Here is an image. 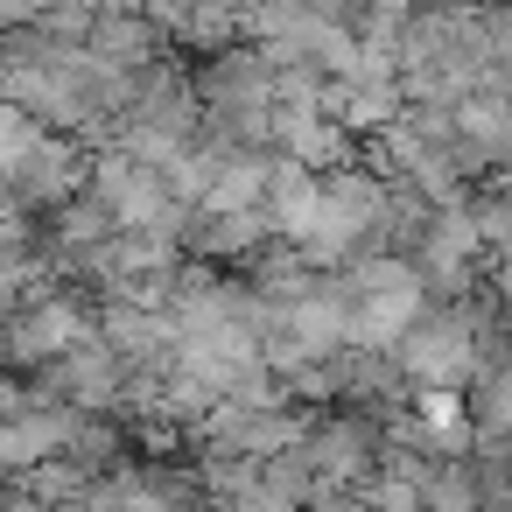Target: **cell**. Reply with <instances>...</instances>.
<instances>
[{
	"label": "cell",
	"instance_id": "7a4b0ae2",
	"mask_svg": "<svg viewBox=\"0 0 512 512\" xmlns=\"http://www.w3.org/2000/svg\"><path fill=\"white\" fill-rule=\"evenodd\" d=\"M400 372L421 379V386H456V379L484 372V358H477V323H470L463 309L414 316V323H407V344H400Z\"/></svg>",
	"mask_w": 512,
	"mask_h": 512
},
{
	"label": "cell",
	"instance_id": "ba28073f",
	"mask_svg": "<svg viewBox=\"0 0 512 512\" xmlns=\"http://www.w3.org/2000/svg\"><path fill=\"white\" fill-rule=\"evenodd\" d=\"M15 407H29V400H22L15 386H0V414H15Z\"/></svg>",
	"mask_w": 512,
	"mask_h": 512
},
{
	"label": "cell",
	"instance_id": "52a82bcc",
	"mask_svg": "<svg viewBox=\"0 0 512 512\" xmlns=\"http://www.w3.org/2000/svg\"><path fill=\"white\" fill-rule=\"evenodd\" d=\"M36 141H43V120H36L22 99H8V106H0V176H15Z\"/></svg>",
	"mask_w": 512,
	"mask_h": 512
},
{
	"label": "cell",
	"instance_id": "3957f363",
	"mask_svg": "<svg viewBox=\"0 0 512 512\" xmlns=\"http://www.w3.org/2000/svg\"><path fill=\"white\" fill-rule=\"evenodd\" d=\"M85 337H99V316H92L78 295H36L29 309L8 316V330H0L8 358H22V365H50V358H64V351L85 344Z\"/></svg>",
	"mask_w": 512,
	"mask_h": 512
},
{
	"label": "cell",
	"instance_id": "6da1fadb",
	"mask_svg": "<svg viewBox=\"0 0 512 512\" xmlns=\"http://www.w3.org/2000/svg\"><path fill=\"white\" fill-rule=\"evenodd\" d=\"M421 295H428V281H421V267H407V260H358L344 281H337V302H344V330H351V344L358 351H379V344H393V337H407V323L421 316Z\"/></svg>",
	"mask_w": 512,
	"mask_h": 512
},
{
	"label": "cell",
	"instance_id": "5b68a950",
	"mask_svg": "<svg viewBox=\"0 0 512 512\" xmlns=\"http://www.w3.org/2000/svg\"><path fill=\"white\" fill-rule=\"evenodd\" d=\"M8 183H15V197H22L29 211H43V204H50V211H64V204H71V190H78V183H92V169H85V155H78L71 141L43 134V141L29 148V162H22Z\"/></svg>",
	"mask_w": 512,
	"mask_h": 512
},
{
	"label": "cell",
	"instance_id": "277c9868",
	"mask_svg": "<svg viewBox=\"0 0 512 512\" xmlns=\"http://www.w3.org/2000/svg\"><path fill=\"white\" fill-rule=\"evenodd\" d=\"M50 386H57L64 400H78V407H113L120 386H127V365H120V351H113L106 330H99V337L71 344L64 358H50Z\"/></svg>",
	"mask_w": 512,
	"mask_h": 512
},
{
	"label": "cell",
	"instance_id": "8992f818",
	"mask_svg": "<svg viewBox=\"0 0 512 512\" xmlns=\"http://www.w3.org/2000/svg\"><path fill=\"white\" fill-rule=\"evenodd\" d=\"M449 141H456V155L463 162H505L512 155V106L505 99H491V92H463L456 106H449Z\"/></svg>",
	"mask_w": 512,
	"mask_h": 512
}]
</instances>
